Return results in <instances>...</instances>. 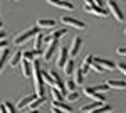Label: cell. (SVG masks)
I'll return each mask as SVG.
<instances>
[{"instance_id": "7a4b0ae2", "label": "cell", "mask_w": 126, "mask_h": 113, "mask_svg": "<svg viewBox=\"0 0 126 113\" xmlns=\"http://www.w3.org/2000/svg\"><path fill=\"white\" fill-rule=\"evenodd\" d=\"M37 34H39V27H37V25H35V27H30V29H25L24 32H20V34H17V36H15V39H14V44L20 46V44L27 42L29 39L35 37Z\"/></svg>"}, {"instance_id": "b9f144b4", "label": "cell", "mask_w": 126, "mask_h": 113, "mask_svg": "<svg viewBox=\"0 0 126 113\" xmlns=\"http://www.w3.org/2000/svg\"><path fill=\"white\" fill-rule=\"evenodd\" d=\"M125 36H126V29H125Z\"/></svg>"}, {"instance_id": "3957f363", "label": "cell", "mask_w": 126, "mask_h": 113, "mask_svg": "<svg viewBox=\"0 0 126 113\" xmlns=\"http://www.w3.org/2000/svg\"><path fill=\"white\" fill-rule=\"evenodd\" d=\"M108 9H109V14H113L116 20H119V22L125 20V14H123V10L119 9V5H118L114 0H109L108 2Z\"/></svg>"}, {"instance_id": "60d3db41", "label": "cell", "mask_w": 126, "mask_h": 113, "mask_svg": "<svg viewBox=\"0 0 126 113\" xmlns=\"http://www.w3.org/2000/svg\"><path fill=\"white\" fill-rule=\"evenodd\" d=\"M2 25H3V22H2V19H0V30H2Z\"/></svg>"}, {"instance_id": "484cf974", "label": "cell", "mask_w": 126, "mask_h": 113, "mask_svg": "<svg viewBox=\"0 0 126 113\" xmlns=\"http://www.w3.org/2000/svg\"><path fill=\"white\" fill-rule=\"evenodd\" d=\"M66 32H67V29H57V30H54V32L50 34V37L54 39V41H59L62 36H66Z\"/></svg>"}, {"instance_id": "44dd1931", "label": "cell", "mask_w": 126, "mask_h": 113, "mask_svg": "<svg viewBox=\"0 0 126 113\" xmlns=\"http://www.w3.org/2000/svg\"><path fill=\"white\" fill-rule=\"evenodd\" d=\"M20 61H22V51H17V52H14V56H12V57H9V63H10V66H12V68L19 66Z\"/></svg>"}, {"instance_id": "e0dca14e", "label": "cell", "mask_w": 126, "mask_h": 113, "mask_svg": "<svg viewBox=\"0 0 126 113\" xmlns=\"http://www.w3.org/2000/svg\"><path fill=\"white\" fill-rule=\"evenodd\" d=\"M9 57H10V51H9V47H5V49H0V71H2V69H3V66L7 64Z\"/></svg>"}, {"instance_id": "e575fe53", "label": "cell", "mask_w": 126, "mask_h": 113, "mask_svg": "<svg viewBox=\"0 0 126 113\" xmlns=\"http://www.w3.org/2000/svg\"><path fill=\"white\" fill-rule=\"evenodd\" d=\"M5 47H9V41H0V49H5Z\"/></svg>"}, {"instance_id": "6da1fadb", "label": "cell", "mask_w": 126, "mask_h": 113, "mask_svg": "<svg viewBox=\"0 0 126 113\" xmlns=\"http://www.w3.org/2000/svg\"><path fill=\"white\" fill-rule=\"evenodd\" d=\"M32 78H34V88L37 96H44V78H42V69L39 68V61H32Z\"/></svg>"}, {"instance_id": "30bf717a", "label": "cell", "mask_w": 126, "mask_h": 113, "mask_svg": "<svg viewBox=\"0 0 126 113\" xmlns=\"http://www.w3.org/2000/svg\"><path fill=\"white\" fill-rule=\"evenodd\" d=\"M67 47L62 46L61 47V51H59V56H57V61H56V64H57L59 68H64V64L67 63Z\"/></svg>"}, {"instance_id": "277c9868", "label": "cell", "mask_w": 126, "mask_h": 113, "mask_svg": "<svg viewBox=\"0 0 126 113\" xmlns=\"http://www.w3.org/2000/svg\"><path fill=\"white\" fill-rule=\"evenodd\" d=\"M61 24L71 25V27H74V29H86V24H84V22L74 19V17H67V15H62V17H61Z\"/></svg>"}, {"instance_id": "1f68e13d", "label": "cell", "mask_w": 126, "mask_h": 113, "mask_svg": "<svg viewBox=\"0 0 126 113\" xmlns=\"http://www.w3.org/2000/svg\"><path fill=\"white\" fill-rule=\"evenodd\" d=\"M91 69H93V71H96V73H103V71H104V68L99 66L97 63H94V61L91 63Z\"/></svg>"}, {"instance_id": "2e32d148", "label": "cell", "mask_w": 126, "mask_h": 113, "mask_svg": "<svg viewBox=\"0 0 126 113\" xmlns=\"http://www.w3.org/2000/svg\"><path fill=\"white\" fill-rule=\"evenodd\" d=\"M57 24H56V20H50V19H39L37 20V27H42V29H52L56 27Z\"/></svg>"}, {"instance_id": "8fae6325", "label": "cell", "mask_w": 126, "mask_h": 113, "mask_svg": "<svg viewBox=\"0 0 126 113\" xmlns=\"http://www.w3.org/2000/svg\"><path fill=\"white\" fill-rule=\"evenodd\" d=\"M93 61L94 63H97L99 66H103L104 69H116V64L113 63V61H109V59H103V57H93Z\"/></svg>"}, {"instance_id": "7c38bea8", "label": "cell", "mask_w": 126, "mask_h": 113, "mask_svg": "<svg viewBox=\"0 0 126 113\" xmlns=\"http://www.w3.org/2000/svg\"><path fill=\"white\" fill-rule=\"evenodd\" d=\"M56 49H57V41L49 42L47 49H46V52H44V59H46V61H50L52 56H54V52H56Z\"/></svg>"}, {"instance_id": "ac0fdd59", "label": "cell", "mask_w": 126, "mask_h": 113, "mask_svg": "<svg viewBox=\"0 0 126 113\" xmlns=\"http://www.w3.org/2000/svg\"><path fill=\"white\" fill-rule=\"evenodd\" d=\"M52 108H57V110H61V112H67V113L74 112V108L69 106V105H66L64 101H52Z\"/></svg>"}, {"instance_id": "9c48e42d", "label": "cell", "mask_w": 126, "mask_h": 113, "mask_svg": "<svg viewBox=\"0 0 126 113\" xmlns=\"http://www.w3.org/2000/svg\"><path fill=\"white\" fill-rule=\"evenodd\" d=\"M50 5L54 7H59V9H66V10H74V5L67 2V0H47Z\"/></svg>"}, {"instance_id": "74e56055", "label": "cell", "mask_w": 126, "mask_h": 113, "mask_svg": "<svg viewBox=\"0 0 126 113\" xmlns=\"http://www.w3.org/2000/svg\"><path fill=\"white\" fill-rule=\"evenodd\" d=\"M5 37H7V32L5 30H0V41H3Z\"/></svg>"}, {"instance_id": "836d02e7", "label": "cell", "mask_w": 126, "mask_h": 113, "mask_svg": "<svg viewBox=\"0 0 126 113\" xmlns=\"http://www.w3.org/2000/svg\"><path fill=\"white\" fill-rule=\"evenodd\" d=\"M116 68H118V69H119V71H121V73L126 76V64H123V63H121V64H116Z\"/></svg>"}, {"instance_id": "f1b7e54d", "label": "cell", "mask_w": 126, "mask_h": 113, "mask_svg": "<svg viewBox=\"0 0 126 113\" xmlns=\"http://www.w3.org/2000/svg\"><path fill=\"white\" fill-rule=\"evenodd\" d=\"M64 86H66L67 93H71V91H74V90H76V81H74V79H67V81L64 83Z\"/></svg>"}, {"instance_id": "5b68a950", "label": "cell", "mask_w": 126, "mask_h": 113, "mask_svg": "<svg viewBox=\"0 0 126 113\" xmlns=\"http://www.w3.org/2000/svg\"><path fill=\"white\" fill-rule=\"evenodd\" d=\"M84 10L87 14H93V15H97V17H108L109 15V12L104 7H99V5H86Z\"/></svg>"}, {"instance_id": "d4e9b609", "label": "cell", "mask_w": 126, "mask_h": 113, "mask_svg": "<svg viewBox=\"0 0 126 113\" xmlns=\"http://www.w3.org/2000/svg\"><path fill=\"white\" fill-rule=\"evenodd\" d=\"M74 81H76V85H81L84 81V73H82L81 68L79 69H74Z\"/></svg>"}, {"instance_id": "d6a6232c", "label": "cell", "mask_w": 126, "mask_h": 113, "mask_svg": "<svg viewBox=\"0 0 126 113\" xmlns=\"http://www.w3.org/2000/svg\"><path fill=\"white\" fill-rule=\"evenodd\" d=\"M5 106H7V112L9 113H17V110L14 108V105L10 103V101H5Z\"/></svg>"}, {"instance_id": "7402d4cb", "label": "cell", "mask_w": 126, "mask_h": 113, "mask_svg": "<svg viewBox=\"0 0 126 113\" xmlns=\"http://www.w3.org/2000/svg\"><path fill=\"white\" fill-rule=\"evenodd\" d=\"M91 63H93V56H91V54H87V56L82 59V64H81V69H82V73H84V74L91 69Z\"/></svg>"}, {"instance_id": "603a6c76", "label": "cell", "mask_w": 126, "mask_h": 113, "mask_svg": "<svg viewBox=\"0 0 126 113\" xmlns=\"http://www.w3.org/2000/svg\"><path fill=\"white\" fill-rule=\"evenodd\" d=\"M103 105V101H94V103H89V105H86V106H82L81 108V112L82 113H91V112H94L96 108H99Z\"/></svg>"}, {"instance_id": "83f0119b", "label": "cell", "mask_w": 126, "mask_h": 113, "mask_svg": "<svg viewBox=\"0 0 126 113\" xmlns=\"http://www.w3.org/2000/svg\"><path fill=\"white\" fill-rule=\"evenodd\" d=\"M113 112V106H109V105H101L99 108H96L94 112H91V113H111Z\"/></svg>"}, {"instance_id": "f546056e", "label": "cell", "mask_w": 126, "mask_h": 113, "mask_svg": "<svg viewBox=\"0 0 126 113\" xmlns=\"http://www.w3.org/2000/svg\"><path fill=\"white\" fill-rule=\"evenodd\" d=\"M94 91H97V93H106L108 90H109V86H108V83L106 85H96V86H91Z\"/></svg>"}, {"instance_id": "8992f818", "label": "cell", "mask_w": 126, "mask_h": 113, "mask_svg": "<svg viewBox=\"0 0 126 113\" xmlns=\"http://www.w3.org/2000/svg\"><path fill=\"white\" fill-rule=\"evenodd\" d=\"M82 93L86 94V96H89V98H93L94 101H103V103H104V94H101V93H97V91H94L91 86L84 88V90H82Z\"/></svg>"}, {"instance_id": "4fadbf2b", "label": "cell", "mask_w": 126, "mask_h": 113, "mask_svg": "<svg viewBox=\"0 0 126 113\" xmlns=\"http://www.w3.org/2000/svg\"><path fill=\"white\" fill-rule=\"evenodd\" d=\"M40 56V49H34V51H22V59H25V61H34V59H37Z\"/></svg>"}, {"instance_id": "5bb4252c", "label": "cell", "mask_w": 126, "mask_h": 113, "mask_svg": "<svg viewBox=\"0 0 126 113\" xmlns=\"http://www.w3.org/2000/svg\"><path fill=\"white\" fill-rule=\"evenodd\" d=\"M19 66H22V73H24V76H25V78H30V76H32V63H30V61L22 59Z\"/></svg>"}, {"instance_id": "d6986e66", "label": "cell", "mask_w": 126, "mask_h": 113, "mask_svg": "<svg viewBox=\"0 0 126 113\" xmlns=\"http://www.w3.org/2000/svg\"><path fill=\"white\" fill-rule=\"evenodd\" d=\"M50 98H52V101H64L66 100V96L62 94V91L61 90H57V88H50Z\"/></svg>"}, {"instance_id": "d590c367", "label": "cell", "mask_w": 126, "mask_h": 113, "mask_svg": "<svg viewBox=\"0 0 126 113\" xmlns=\"http://www.w3.org/2000/svg\"><path fill=\"white\" fill-rule=\"evenodd\" d=\"M94 5H99V7H104V0H93Z\"/></svg>"}, {"instance_id": "ffe728a7", "label": "cell", "mask_w": 126, "mask_h": 113, "mask_svg": "<svg viewBox=\"0 0 126 113\" xmlns=\"http://www.w3.org/2000/svg\"><path fill=\"white\" fill-rule=\"evenodd\" d=\"M44 103H46V98H44V96H37V98H35V100L27 106V110H39Z\"/></svg>"}, {"instance_id": "4dcf8cb0", "label": "cell", "mask_w": 126, "mask_h": 113, "mask_svg": "<svg viewBox=\"0 0 126 113\" xmlns=\"http://www.w3.org/2000/svg\"><path fill=\"white\" fill-rule=\"evenodd\" d=\"M66 100H67L69 103H71V101H76V100H79V93H76V91H71V93L66 94Z\"/></svg>"}, {"instance_id": "52a82bcc", "label": "cell", "mask_w": 126, "mask_h": 113, "mask_svg": "<svg viewBox=\"0 0 126 113\" xmlns=\"http://www.w3.org/2000/svg\"><path fill=\"white\" fill-rule=\"evenodd\" d=\"M81 46H82V39L81 37H74L72 44H71V47H69V54H71V57L78 56L79 51H81Z\"/></svg>"}, {"instance_id": "f35d334b", "label": "cell", "mask_w": 126, "mask_h": 113, "mask_svg": "<svg viewBox=\"0 0 126 113\" xmlns=\"http://www.w3.org/2000/svg\"><path fill=\"white\" fill-rule=\"evenodd\" d=\"M84 3H86V5H94V2H93V0H84Z\"/></svg>"}, {"instance_id": "cb8c5ba5", "label": "cell", "mask_w": 126, "mask_h": 113, "mask_svg": "<svg viewBox=\"0 0 126 113\" xmlns=\"http://www.w3.org/2000/svg\"><path fill=\"white\" fill-rule=\"evenodd\" d=\"M74 59H67V63L64 64V73H66V76H71V74H74Z\"/></svg>"}, {"instance_id": "8d00e7d4", "label": "cell", "mask_w": 126, "mask_h": 113, "mask_svg": "<svg viewBox=\"0 0 126 113\" xmlns=\"http://www.w3.org/2000/svg\"><path fill=\"white\" fill-rule=\"evenodd\" d=\"M0 113H9V112H7V106H5V103L0 105Z\"/></svg>"}, {"instance_id": "4316f807", "label": "cell", "mask_w": 126, "mask_h": 113, "mask_svg": "<svg viewBox=\"0 0 126 113\" xmlns=\"http://www.w3.org/2000/svg\"><path fill=\"white\" fill-rule=\"evenodd\" d=\"M44 44V34H37L35 37H34V49H40V46Z\"/></svg>"}, {"instance_id": "ab89813d", "label": "cell", "mask_w": 126, "mask_h": 113, "mask_svg": "<svg viewBox=\"0 0 126 113\" xmlns=\"http://www.w3.org/2000/svg\"><path fill=\"white\" fill-rule=\"evenodd\" d=\"M27 113H39L37 110H27Z\"/></svg>"}, {"instance_id": "ba28073f", "label": "cell", "mask_w": 126, "mask_h": 113, "mask_svg": "<svg viewBox=\"0 0 126 113\" xmlns=\"http://www.w3.org/2000/svg\"><path fill=\"white\" fill-rule=\"evenodd\" d=\"M35 98H37V94H27V96L20 98L19 101H17V108H19V110H25V108H27Z\"/></svg>"}, {"instance_id": "9a60e30c", "label": "cell", "mask_w": 126, "mask_h": 113, "mask_svg": "<svg viewBox=\"0 0 126 113\" xmlns=\"http://www.w3.org/2000/svg\"><path fill=\"white\" fill-rule=\"evenodd\" d=\"M108 86L114 90H126V81L125 79H108Z\"/></svg>"}]
</instances>
